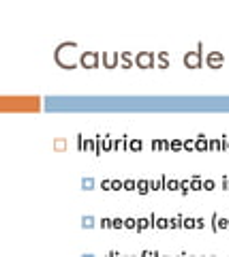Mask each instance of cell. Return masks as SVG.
I'll return each instance as SVG.
<instances>
[{"label":"cell","mask_w":229,"mask_h":257,"mask_svg":"<svg viewBox=\"0 0 229 257\" xmlns=\"http://www.w3.org/2000/svg\"><path fill=\"white\" fill-rule=\"evenodd\" d=\"M77 45L75 43H62L56 47V62L60 64L62 69H75V64H77Z\"/></svg>","instance_id":"obj_1"},{"label":"cell","mask_w":229,"mask_h":257,"mask_svg":"<svg viewBox=\"0 0 229 257\" xmlns=\"http://www.w3.org/2000/svg\"><path fill=\"white\" fill-rule=\"evenodd\" d=\"M80 64L84 69H97L99 67V54L97 52H84L80 56Z\"/></svg>","instance_id":"obj_2"},{"label":"cell","mask_w":229,"mask_h":257,"mask_svg":"<svg viewBox=\"0 0 229 257\" xmlns=\"http://www.w3.org/2000/svg\"><path fill=\"white\" fill-rule=\"evenodd\" d=\"M135 62L139 69H152L154 67V54L152 52H139L135 56Z\"/></svg>","instance_id":"obj_3"},{"label":"cell","mask_w":229,"mask_h":257,"mask_svg":"<svg viewBox=\"0 0 229 257\" xmlns=\"http://www.w3.org/2000/svg\"><path fill=\"white\" fill-rule=\"evenodd\" d=\"M184 64L188 69H199L201 67V52H188L184 56Z\"/></svg>","instance_id":"obj_4"},{"label":"cell","mask_w":229,"mask_h":257,"mask_svg":"<svg viewBox=\"0 0 229 257\" xmlns=\"http://www.w3.org/2000/svg\"><path fill=\"white\" fill-rule=\"evenodd\" d=\"M206 60H208V64H210V67H212V69H218V67H220V64H223V62H225V58H223V54H218V52H212V54L208 56V58H206Z\"/></svg>","instance_id":"obj_5"},{"label":"cell","mask_w":229,"mask_h":257,"mask_svg":"<svg viewBox=\"0 0 229 257\" xmlns=\"http://www.w3.org/2000/svg\"><path fill=\"white\" fill-rule=\"evenodd\" d=\"M105 64H107V67L109 69H114L116 67V62H118V54H114V52H109V54H105Z\"/></svg>","instance_id":"obj_6"},{"label":"cell","mask_w":229,"mask_h":257,"mask_svg":"<svg viewBox=\"0 0 229 257\" xmlns=\"http://www.w3.org/2000/svg\"><path fill=\"white\" fill-rule=\"evenodd\" d=\"M92 184H94V180H92V178H84L82 187H84V189H92Z\"/></svg>","instance_id":"obj_7"},{"label":"cell","mask_w":229,"mask_h":257,"mask_svg":"<svg viewBox=\"0 0 229 257\" xmlns=\"http://www.w3.org/2000/svg\"><path fill=\"white\" fill-rule=\"evenodd\" d=\"M84 227H92V216H84Z\"/></svg>","instance_id":"obj_8"},{"label":"cell","mask_w":229,"mask_h":257,"mask_svg":"<svg viewBox=\"0 0 229 257\" xmlns=\"http://www.w3.org/2000/svg\"><path fill=\"white\" fill-rule=\"evenodd\" d=\"M135 225H137L135 219H126V221H124V227H135Z\"/></svg>","instance_id":"obj_9"},{"label":"cell","mask_w":229,"mask_h":257,"mask_svg":"<svg viewBox=\"0 0 229 257\" xmlns=\"http://www.w3.org/2000/svg\"><path fill=\"white\" fill-rule=\"evenodd\" d=\"M131 148H135V150H139V148H141V142H139V140H135V142H131Z\"/></svg>","instance_id":"obj_10"},{"label":"cell","mask_w":229,"mask_h":257,"mask_svg":"<svg viewBox=\"0 0 229 257\" xmlns=\"http://www.w3.org/2000/svg\"><path fill=\"white\" fill-rule=\"evenodd\" d=\"M112 225H114V227H122L124 221H120V219H114V221H112Z\"/></svg>","instance_id":"obj_11"},{"label":"cell","mask_w":229,"mask_h":257,"mask_svg":"<svg viewBox=\"0 0 229 257\" xmlns=\"http://www.w3.org/2000/svg\"><path fill=\"white\" fill-rule=\"evenodd\" d=\"M124 187L129 189V191H133V187H135V182H133V180H126V182H124Z\"/></svg>","instance_id":"obj_12"},{"label":"cell","mask_w":229,"mask_h":257,"mask_svg":"<svg viewBox=\"0 0 229 257\" xmlns=\"http://www.w3.org/2000/svg\"><path fill=\"white\" fill-rule=\"evenodd\" d=\"M206 146H208V144L203 142V140H199V142H197V148H206Z\"/></svg>","instance_id":"obj_13"},{"label":"cell","mask_w":229,"mask_h":257,"mask_svg":"<svg viewBox=\"0 0 229 257\" xmlns=\"http://www.w3.org/2000/svg\"><path fill=\"white\" fill-rule=\"evenodd\" d=\"M112 187H114V189H120V187H124V184H120L118 180H114V182H112Z\"/></svg>","instance_id":"obj_14"},{"label":"cell","mask_w":229,"mask_h":257,"mask_svg":"<svg viewBox=\"0 0 229 257\" xmlns=\"http://www.w3.org/2000/svg\"><path fill=\"white\" fill-rule=\"evenodd\" d=\"M84 257H92V255H84Z\"/></svg>","instance_id":"obj_15"}]
</instances>
